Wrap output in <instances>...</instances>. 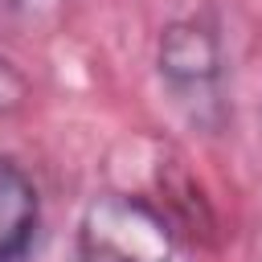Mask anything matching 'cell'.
<instances>
[{
	"instance_id": "cell-1",
	"label": "cell",
	"mask_w": 262,
	"mask_h": 262,
	"mask_svg": "<svg viewBox=\"0 0 262 262\" xmlns=\"http://www.w3.org/2000/svg\"><path fill=\"white\" fill-rule=\"evenodd\" d=\"M156 74L168 90L172 106L196 123L201 131H221L229 102H225V49L217 25L196 12L172 20L156 41Z\"/></svg>"
},
{
	"instance_id": "cell-2",
	"label": "cell",
	"mask_w": 262,
	"mask_h": 262,
	"mask_svg": "<svg viewBox=\"0 0 262 262\" xmlns=\"http://www.w3.org/2000/svg\"><path fill=\"white\" fill-rule=\"evenodd\" d=\"M74 262H172V229L151 201L102 192L78 221Z\"/></svg>"
},
{
	"instance_id": "cell-3",
	"label": "cell",
	"mask_w": 262,
	"mask_h": 262,
	"mask_svg": "<svg viewBox=\"0 0 262 262\" xmlns=\"http://www.w3.org/2000/svg\"><path fill=\"white\" fill-rule=\"evenodd\" d=\"M41 229V192L25 164L0 151V262H25Z\"/></svg>"
},
{
	"instance_id": "cell-4",
	"label": "cell",
	"mask_w": 262,
	"mask_h": 262,
	"mask_svg": "<svg viewBox=\"0 0 262 262\" xmlns=\"http://www.w3.org/2000/svg\"><path fill=\"white\" fill-rule=\"evenodd\" d=\"M25 98H29V78L20 74V66H16L12 57L0 53V115L16 111Z\"/></svg>"
}]
</instances>
